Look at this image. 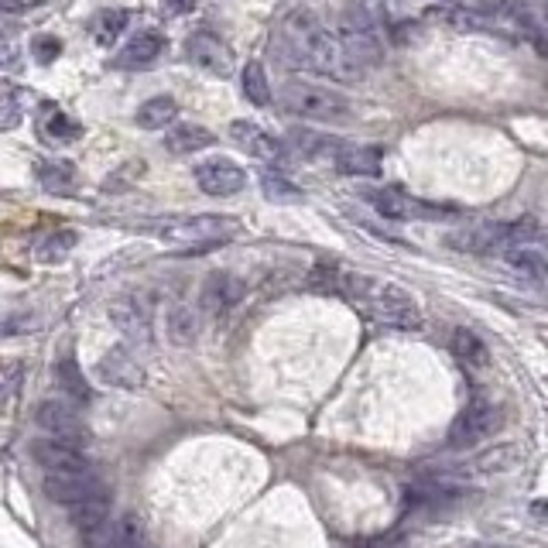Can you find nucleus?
<instances>
[{"label":"nucleus","mask_w":548,"mask_h":548,"mask_svg":"<svg viewBox=\"0 0 548 548\" xmlns=\"http://www.w3.org/2000/svg\"><path fill=\"white\" fill-rule=\"evenodd\" d=\"M453 353L459 357V364L466 367H487L490 364V350L473 329H456L453 333Z\"/></svg>","instance_id":"nucleus-25"},{"label":"nucleus","mask_w":548,"mask_h":548,"mask_svg":"<svg viewBox=\"0 0 548 548\" xmlns=\"http://www.w3.org/2000/svg\"><path fill=\"white\" fill-rule=\"evenodd\" d=\"M96 374H100L107 384H114V388H124V391H134V388H141V384H144V367L137 364L134 353L127 350V346H114L110 353H103Z\"/></svg>","instance_id":"nucleus-15"},{"label":"nucleus","mask_w":548,"mask_h":548,"mask_svg":"<svg viewBox=\"0 0 548 548\" xmlns=\"http://www.w3.org/2000/svg\"><path fill=\"white\" fill-rule=\"evenodd\" d=\"M79 134H83V127H79L76 120L66 117L62 110H48V117H45V137L48 141H55V144L76 141Z\"/></svg>","instance_id":"nucleus-31"},{"label":"nucleus","mask_w":548,"mask_h":548,"mask_svg":"<svg viewBox=\"0 0 548 548\" xmlns=\"http://www.w3.org/2000/svg\"><path fill=\"white\" fill-rule=\"evenodd\" d=\"M244 281L237 278V274L230 271H213L209 278L203 281V292H199V309H203V316L209 319H220L227 316L233 305L244 298Z\"/></svg>","instance_id":"nucleus-12"},{"label":"nucleus","mask_w":548,"mask_h":548,"mask_svg":"<svg viewBox=\"0 0 548 548\" xmlns=\"http://www.w3.org/2000/svg\"><path fill=\"white\" fill-rule=\"evenodd\" d=\"M38 4H42V0H0V14H24Z\"/></svg>","instance_id":"nucleus-37"},{"label":"nucleus","mask_w":548,"mask_h":548,"mask_svg":"<svg viewBox=\"0 0 548 548\" xmlns=\"http://www.w3.org/2000/svg\"><path fill=\"white\" fill-rule=\"evenodd\" d=\"M230 137H233L237 148H244L247 155L261 158V161H281L285 158V144H281L274 134L264 131L261 124H254V120H233Z\"/></svg>","instance_id":"nucleus-14"},{"label":"nucleus","mask_w":548,"mask_h":548,"mask_svg":"<svg viewBox=\"0 0 548 548\" xmlns=\"http://www.w3.org/2000/svg\"><path fill=\"white\" fill-rule=\"evenodd\" d=\"M364 196L377 213L391 216V220H449V216H456L453 206L425 203V199H415L401 189H367Z\"/></svg>","instance_id":"nucleus-6"},{"label":"nucleus","mask_w":548,"mask_h":548,"mask_svg":"<svg viewBox=\"0 0 548 548\" xmlns=\"http://www.w3.org/2000/svg\"><path fill=\"white\" fill-rule=\"evenodd\" d=\"M271 52L281 66L298 72H316V76L336 79V83H357L360 76H367L346 55L340 35L333 28H326L312 11L285 14L271 35Z\"/></svg>","instance_id":"nucleus-1"},{"label":"nucleus","mask_w":548,"mask_h":548,"mask_svg":"<svg viewBox=\"0 0 548 548\" xmlns=\"http://www.w3.org/2000/svg\"><path fill=\"white\" fill-rule=\"evenodd\" d=\"M504 261L514 274H521V278H528V281H545L548 278V257L542 251H535V247H528V244L507 247Z\"/></svg>","instance_id":"nucleus-20"},{"label":"nucleus","mask_w":548,"mask_h":548,"mask_svg":"<svg viewBox=\"0 0 548 548\" xmlns=\"http://www.w3.org/2000/svg\"><path fill=\"white\" fill-rule=\"evenodd\" d=\"M473 548H501V545H473Z\"/></svg>","instance_id":"nucleus-39"},{"label":"nucleus","mask_w":548,"mask_h":548,"mask_svg":"<svg viewBox=\"0 0 548 548\" xmlns=\"http://www.w3.org/2000/svg\"><path fill=\"white\" fill-rule=\"evenodd\" d=\"M446 4H456V0H446Z\"/></svg>","instance_id":"nucleus-40"},{"label":"nucleus","mask_w":548,"mask_h":548,"mask_svg":"<svg viewBox=\"0 0 548 548\" xmlns=\"http://www.w3.org/2000/svg\"><path fill=\"white\" fill-rule=\"evenodd\" d=\"M0 69H21V45L11 35H0Z\"/></svg>","instance_id":"nucleus-35"},{"label":"nucleus","mask_w":548,"mask_h":548,"mask_svg":"<svg viewBox=\"0 0 548 548\" xmlns=\"http://www.w3.org/2000/svg\"><path fill=\"white\" fill-rule=\"evenodd\" d=\"M240 83H244V96L254 103V107H268L271 103V83H268V72H264L261 62H247L244 72H240Z\"/></svg>","instance_id":"nucleus-28"},{"label":"nucleus","mask_w":548,"mask_h":548,"mask_svg":"<svg viewBox=\"0 0 548 548\" xmlns=\"http://www.w3.org/2000/svg\"><path fill=\"white\" fill-rule=\"evenodd\" d=\"M38 425L52 435V439L72 442V446H83L86 442V425L76 411V401L66 398H48L38 405Z\"/></svg>","instance_id":"nucleus-9"},{"label":"nucleus","mask_w":548,"mask_h":548,"mask_svg":"<svg viewBox=\"0 0 548 548\" xmlns=\"http://www.w3.org/2000/svg\"><path fill=\"white\" fill-rule=\"evenodd\" d=\"M62 55V42L52 35H38L35 42H31V59L38 62V66H52L55 59Z\"/></svg>","instance_id":"nucleus-33"},{"label":"nucleus","mask_w":548,"mask_h":548,"mask_svg":"<svg viewBox=\"0 0 548 548\" xmlns=\"http://www.w3.org/2000/svg\"><path fill=\"white\" fill-rule=\"evenodd\" d=\"M161 48H165V35H161V31H141V35H134L131 42L120 48L114 66L117 69H144L158 59Z\"/></svg>","instance_id":"nucleus-18"},{"label":"nucleus","mask_w":548,"mask_h":548,"mask_svg":"<svg viewBox=\"0 0 548 548\" xmlns=\"http://www.w3.org/2000/svg\"><path fill=\"white\" fill-rule=\"evenodd\" d=\"M346 292L360 298V302H367V309L374 312L384 326L405 329V333L422 329V309H418V302L401 285L374 281V278H364V274H346Z\"/></svg>","instance_id":"nucleus-2"},{"label":"nucleus","mask_w":548,"mask_h":548,"mask_svg":"<svg viewBox=\"0 0 548 548\" xmlns=\"http://www.w3.org/2000/svg\"><path fill=\"white\" fill-rule=\"evenodd\" d=\"M185 55H189L192 66L209 72V76H216V79L233 76V52L223 38L213 35V31H196V35H189Z\"/></svg>","instance_id":"nucleus-10"},{"label":"nucleus","mask_w":548,"mask_h":548,"mask_svg":"<svg viewBox=\"0 0 548 548\" xmlns=\"http://www.w3.org/2000/svg\"><path fill=\"white\" fill-rule=\"evenodd\" d=\"M21 120V107L18 100H11V93H0V131H11Z\"/></svg>","instance_id":"nucleus-34"},{"label":"nucleus","mask_w":548,"mask_h":548,"mask_svg":"<svg viewBox=\"0 0 548 548\" xmlns=\"http://www.w3.org/2000/svg\"><path fill=\"white\" fill-rule=\"evenodd\" d=\"M124 28H127V11H100L90 21V35L96 45H114Z\"/></svg>","instance_id":"nucleus-29"},{"label":"nucleus","mask_w":548,"mask_h":548,"mask_svg":"<svg viewBox=\"0 0 548 548\" xmlns=\"http://www.w3.org/2000/svg\"><path fill=\"white\" fill-rule=\"evenodd\" d=\"M281 107L302 120H316V124H336V120L350 117V103L319 83H285L281 86Z\"/></svg>","instance_id":"nucleus-5"},{"label":"nucleus","mask_w":548,"mask_h":548,"mask_svg":"<svg viewBox=\"0 0 548 548\" xmlns=\"http://www.w3.org/2000/svg\"><path fill=\"white\" fill-rule=\"evenodd\" d=\"M285 144H288V151H292V155L312 158V161H319V158L336 161V155L343 151V141H336L333 134L312 131V127H295V131H288Z\"/></svg>","instance_id":"nucleus-16"},{"label":"nucleus","mask_w":548,"mask_h":548,"mask_svg":"<svg viewBox=\"0 0 548 548\" xmlns=\"http://www.w3.org/2000/svg\"><path fill=\"white\" fill-rule=\"evenodd\" d=\"M336 35H340L346 55H350V59L357 62L364 72L384 62L388 45H384V35H381V28H377V18L370 14V7L364 4V0H350V4L343 7L340 21H336Z\"/></svg>","instance_id":"nucleus-3"},{"label":"nucleus","mask_w":548,"mask_h":548,"mask_svg":"<svg viewBox=\"0 0 548 548\" xmlns=\"http://www.w3.org/2000/svg\"><path fill=\"white\" fill-rule=\"evenodd\" d=\"M161 4H165L168 14H175V18H179V14H189L192 7H196V0H161Z\"/></svg>","instance_id":"nucleus-38"},{"label":"nucleus","mask_w":548,"mask_h":548,"mask_svg":"<svg viewBox=\"0 0 548 548\" xmlns=\"http://www.w3.org/2000/svg\"><path fill=\"white\" fill-rule=\"evenodd\" d=\"M497 425H501V408L490 405V401H473L470 408L459 411L453 432H449V442H453L456 449H470L487 439V435H494Z\"/></svg>","instance_id":"nucleus-8"},{"label":"nucleus","mask_w":548,"mask_h":548,"mask_svg":"<svg viewBox=\"0 0 548 548\" xmlns=\"http://www.w3.org/2000/svg\"><path fill=\"white\" fill-rule=\"evenodd\" d=\"M148 230L165 240V244L209 251L216 244H227L230 233L237 230V220H227V216H172V220L148 223Z\"/></svg>","instance_id":"nucleus-4"},{"label":"nucleus","mask_w":548,"mask_h":548,"mask_svg":"<svg viewBox=\"0 0 548 548\" xmlns=\"http://www.w3.org/2000/svg\"><path fill=\"white\" fill-rule=\"evenodd\" d=\"M179 117V103L175 96H151L137 107V127L144 131H161V127H172V120Z\"/></svg>","instance_id":"nucleus-22"},{"label":"nucleus","mask_w":548,"mask_h":548,"mask_svg":"<svg viewBox=\"0 0 548 548\" xmlns=\"http://www.w3.org/2000/svg\"><path fill=\"white\" fill-rule=\"evenodd\" d=\"M18 381H21V367L18 364H0V398H7Z\"/></svg>","instance_id":"nucleus-36"},{"label":"nucleus","mask_w":548,"mask_h":548,"mask_svg":"<svg viewBox=\"0 0 548 548\" xmlns=\"http://www.w3.org/2000/svg\"><path fill=\"white\" fill-rule=\"evenodd\" d=\"M86 548H144V528L134 514H103L100 521L79 528Z\"/></svg>","instance_id":"nucleus-7"},{"label":"nucleus","mask_w":548,"mask_h":548,"mask_svg":"<svg viewBox=\"0 0 548 548\" xmlns=\"http://www.w3.org/2000/svg\"><path fill=\"white\" fill-rule=\"evenodd\" d=\"M72 247H76V233H72V230L45 233V237L35 244V261L38 264H62L69 257Z\"/></svg>","instance_id":"nucleus-26"},{"label":"nucleus","mask_w":548,"mask_h":548,"mask_svg":"<svg viewBox=\"0 0 548 548\" xmlns=\"http://www.w3.org/2000/svg\"><path fill=\"white\" fill-rule=\"evenodd\" d=\"M518 463V446H501V449H490L477 459V470L480 473H501V470H511Z\"/></svg>","instance_id":"nucleus-32"},{"label":"nucleus","mask_w":548,"mask_h":548,"mask_svg":"<svg viewBox=\"0 0 548 548\" xmlns=\"http://www.w3.org/2000/svg\"><path fill=\"white\" fill-rule=\"evenodd\" d=\"M38 182H42L45 192H55V196H62V192H72V182H76V168H72L69 161H62V158L42 161V165H38Z\"/></svg>","instance_id":"nucleus-27"},{"label":"nucleus","mask_w":548,"mask_h":548,"mask_svg":"<svg viewBox=\"0 0 548 548\" xmlns=\"http://www.w3.org/2000/svg\"><path fill=\"white\" fill-rule=\"evenodd\" d=\"M110 322L120 329L127 343L134 346H151V316L137 298H117L110 305Z\"/></svg>","instance_id":"nucleus-13"},{"label":"nucleus","mask_w":548,"mask_h":548,"mask_svg":"<svg viewBox=\"0 0 548 548\" xmlns=\"http://www.w3.org/2000/svg\"><path fill=\"white\" fill-rule=\"evenodd\" d=\"M213 141H216L213 131H206V127L199 124H179L165 134V148L172 151V155H196V151L203 148H213Z\"/></svg>","instance_id":"nucleus-21"},{"label":"nucleus","mask_w":548,"mask_h":548,"mask_svg":"<svg viewBox=\"0 0 548 548\" xmlns=\"http://www.w3.org/2000/svg\"><path fill=\"white\" fill-rule=\"evenodd\" d=\"M340 172L346 175H360V179H377L381 175V165H384V158H381V148H360V144H343V151L336 155L333 161Z\"/></svg>","instance_id":"nucleus-19"},{"label":"nucleus","mask_w":548,"mask_h":548,"mask_svg":"<svg viewBox=\"0 0 548 548\" xmlns=\"http://www.w3.org/2000/svg\"><path fill=\"white\" fill-rule=\"evenodd\" d=\"M55 381L62 384L66 398L76 401V405H86V401L93 398V391H90V384H86L83 370H79V364L72 357H66V360H59V364H55Z\"/></svg>","instance_id":"nucleus-24"},{"label":"nucleus","mask_w":548,"mask_h":548,"mask_svg":"<svg viewBox=\"0 0 548 548\" xmlns=\"http://www.w3.org/2000/svg\"><path fill=\"white\" fill-rule=\"evenodd\" d=\"M196 182L206 196L227 199V196H237L247 185V172L230 158H206L196 165Z\"/></svg>","instance_id":"nucleus-11"},{"label":"nucleus","mask_w":548,"mask_h":548,"mask_svg":"<svg viewBox=\"0 0 548 548\" xmlns=\"http://www.w3.org/2000/svg\"><path fill=\"white\" fill-rule=\"evenodd\" d=\"M261 189H264V196L274 199V203H295V199H302V189H298L292 179L274 175V172L261 175Z\"/></svg>","instance_id":"nucleus-30"},{"label":"nucleus","mask_w":548,"mask_h":548,"mask_svg":"<svg viewBox=\"0 0 548 548\" xmlns=\"http://www.w3.org/2000/svg\"><path fill=\"white\" fill-rule=\"evenodd\" d=\"M35 459L48 470H86L90 466V459L83 456V449L72 446V442H62V439H42L35 442Z\"/></svg>","instance_id":"nucleus-17"},{"label":"nucleus","mask_w":548,"mask_h":548,"mask_svg":"<svg viewBox=\"0 0 548 548\" xmlns=\"http://www.w3.org/2000/svg\"><path fill=\"white\" fill-rule=\"evenodd\" d=\"M199 336V312L192 305H175L168 312V340L175 346H192Z\"/></svg>","instance_id":"nucleus-23"}]
</instances>
